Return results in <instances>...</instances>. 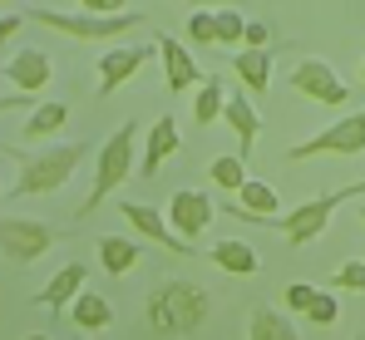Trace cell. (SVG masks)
I'll list each match as a JSON object with an SVG mask.
<instances>
[{
	"label": "cell",
	"mask_w": 365,
	"mask_h": 340,
	"mask_svg": "<svg viewBox=\"0 0 365 340\" xmlns=\"http://www.w3.org/2000/svg\"><path fill=\"white\" fill-rule=\"evenodd\" d=\"M133 158H138V123H119V128L109 133V143L99 148L94 187H89V197L74 207V222H89V212H99V207H104V197H109V192H119L123 182H128Z\"/></svg>",
	"instance_id": "cell-3"
},
{
	"label": "cell",
	"mask_w": 365,
	"mask_h": 340,
	"mask_svg": "<svg viewBox=\"0 0 365 340\" xmlns=\"http://www.w3.org/2000/svg\"><path fill=\"white\" fill-rule=\"evenodd\" d=\"M331 286H336V291H365V257L341 262V272L331 277Z\"/></svg>",
	"instance_id": "cell-28"
},
{
	"label": "cell",
	"mask_w": 365,
	"mask_h": 340,
	"mask_svg": "<svg viewBox=\"0 0 365 340\" xmlns=\"http://www.w3.org/2000/svg\"><path fill=\"white\" fill-rule=\"evenodd\" d=\"M227 128L237 133V143H242V158H252L257 153V138H262V113H257V104L247 99V89H232L227 94Z\"/></svg>",
	"instance_id": "cell-15"
},
{
	"label": "cell",
	"mask_w": 365,
	"mask_h": 340,
	"mask_svg": "<svg viewBox=\"0 0 365 340\" xmlns=\"http://www.w3.org/2000/svg\"><path fill=\"white\" fill-rule=\"evenodd\" d=\"M5 79L20 89V94H40V89H50V79H55V64L45 50H20V55L5 64Z\"/></svg>",
	"instance_id": "cell-13"
},
{
	"label": "cell",
	"mask_w": 365,
	"mask_h": 340,
	"mask_svg": "<svg viewBox=\"0 0 365 340\" xmlns=\"http://www.w3.org/2000/svg\"><path fill=\"white\" fill-rule=\"evenodd\" d=\"M356 158L365 153V109L361 113H346L341 123H331V128H321V133H311L302 143H292L287 148V163H306V158Z\"/></svg>",
	"instance_id": "cell-6"
},
{
	"label": "cell",
	"mask_w": 365,
	"mask_h": 340,
	"mask_svg": "<svg viewBox=\"0 0 365 340\" xmlns=\"http://www.w3.org/2000/svg\"><path fill=\"white\" fill-rule=\"evenodd\" d=\"M212 182H217V187H222V192H242L247 182H252V177H247V158L242 153H222V158H212Z\"/></svg>",
	"instance_id": "cell-24"
},
{
	"label": "cell",
	"mask_w": 365,
	"mask_h": 340,
	"mask_svg": "<svg viewBox=\"0 0 365 340\" xmlns=\"http://www.w3.org/2000/svg\"><path fill=\"white\" fill-rule=\"evenodd\" d=\"M316 291H321V286L292 282V286H287V316H292V311H297V316H306V311H311V301H316Z\"/></svg>",
	"instance_id": "cell-29"
},
{
	"label": "cell",
	"mask_w": 365,
	"mask_h": 340,
	"mask_svg": "<svg viewBox=\"0 0 365 340\" xmlns=\"http://www.w3.org/2000/svg\"><path fill=\"white\" fill-rule=\"evenodd\" d=\"M69 316H74V326H79L84 336H99V331H109V326H114V306H109L99 291H84V296L69 306Z\"/></svg>",
	"instance_id": "cell-18"
},
{
	"label": "cell",
	"mask_w": 365,
	"mask_h": 340,
	"mask_svg": "<svg viewBox=\"0 0 365 340\" xmlns=\"http://www.w3.org/2000/svg\"><path fill=\"white\" fill-rule=\"evenodd\" d=\"M25 104H35V94H20V89H15V94H5V99H0V109L10 113V109H25ZM35 109H40V104H35Z\"/></svg>",
	"instance_id": "cell-31"
},
{
	"label": "cell",
	"mask_w": 365,
	"mask_h": 340,
	"mask_svg": "<svg viewBox=\"0 0 365 340\" xmlns=\"http://www.w3.org/2000/svg\"><path fill=\"white\" fill-rule=\"evenodd\" d=\"M55 227L50 222H30V217H5L0 227V242H5V262H15V267H30V262H40L50 247H55Z\"/></svg>",
	"instance_id": "cell-7"
},
{
	"label": "cell",
	"mask_w": 365,
	"mask_h": 340,
	"mask_svg": "<svg viewBox=\"0 0 365 340\" xmlns=\"http://www.w3.org/2000/svg\"><path fill=\"white\" fill-rule=\"evenodd\" d=\"M99 262H104L109 277H128L143 262V247L133 237H99Z\"/></svg>",
	"instance_id": "cell-19"
},
{
	"label": "cell",
	"mask_w": 365,
	"mask_h": 340,
	"mask_svg": "<svg viewBox=\"0 0 365 340\" xmlns=\"http://www.w3.org/2000/svg\"><path fill=\"white\" fill-rule=\"evenodd\" d=\"M64 118H69V109H64L60 99L40 104V109L30 113V123H25V138H35V143H40V138H55V133L64 128Z\"/></svg>",
	"instance_id": "cell-23"
},
{
	"label": "cell",
	"mask_w": 365,
	"mask_h": 340,
	"mask_svg": "<svg viewBox=\"0 0 365 340\" xmlns=\"http://www.w3.org/2000/svg\"><path fill=\"white\" fill-rule=\"evenodd\" d=\"M119 212H123V222L133 227L138 237H148V242H158V247H168V252H178V257H192V247L168 227V217H163L158 207H143V202H128V197H123Z\"/></svg>",
	"instance_id": "cell-12"
},
{
	"label": "cell",
	"mask_w": 365,
	"mask_h": 340,
	"mask_svg": "<svg viewBox=\"0 0 365 340\" xmlns=\"http://www.w3.org/2000/svg\"><path fill=\"white\" fill-rule=\"evenodd\" d=\"M207 311H212L207 291L192 282H158L148 291V301H143V316H148L153 336H168V340L192 336L207 321Z\"/></svg>",
	"instance_id": "cell-1"
},
{
	"label": "cell",
	"mask_w": 365,
	"mask_h": 340,
	"mask_svg": "<svg viewBox=\"0 0 365 340\" xmlns=\"http://www.w3.org/2000/svg\"><path fill=\"white\" fill-rule=\"evenodd\" d=\"M89 267L84 262H69V267H60L55 277H50V286L45 291H35V306H50V311H64V306H74L84 291H89Z\"/></svg>",
	"instance_id": "cell-14"
},
{
	"label": "cell",
	"mask_w": 365,
	"mask_h": 340,
	"mask_svg": "<svg viewBox=\"0 0 365 340\" xmlns=\"http://www.w3.org/2000/svg\"><path fill=\"white\" fill-rule=\"evenodd\" d=\"M207 257H212V267H222L232 277H257L262 272V257L247 242H217V247H207Z\"/></svg>",
	"instance_id": "cell-21"
},
{
	"label": "cell",
	"mask_w": 365,
	"mask_h": 340,
	"mask_svg": "<svg viewBox=\"0 0 365 340\" xmlns=\"http://www.w3.org/2000/svg\"><path fill=\"white\" fill-rule=\"evenodd\" d=\"M247 336L252 340H302L297 326H292V316L277 311V306H257V311L247 316Z\"/></svg>",
	"instance_id": "cell-20"
},
{
	"label": "cell",
	"mask_w": 365,
	"mask_h": 340,
	"mask_svg": "<svg viewBox=\"0 0 365 340\" xmlns=\"http://www.w3.org/2000/svg\"><path fill=\"white\" fill-rule=\"evenodd\" d=\"M30 340H50V336H30Z\"/></svg>",
	"instance_id": "cell-33"
},
{
	"label": "cell",
	"mask_w": 365,
	"mask_h": 340,
	"mask_svg": "<svg viewBox=\"0 0 365 340\" xmlns=\"http://www.w3.org/2000/svg\"><path fill=\"white\" fill-rule=\"evenodd\" d=\"M346 197H365V182L336 187V192H316V197H306L302 207H287V217H242V222L272 227V232H282V237H287V247H292V252H306V247H311V242L331 227L336 207H341Z\"/></svg>",
	"instance_id": "cell-2"
},
{
	"label": "cell",
	"mask_w": 365,
	"mask_h": 340,
	"mask_svg": "<svg viewBox=\"0 0 365 340\" xmlns=\"http://www.w3.org/2000/svg\"><path fill=\"white\" fill-rule=\"evenodd\" d=\"M178 143H182V138H178V123H173V118L163 113V118H158V123L148 128V148H143L138 177H158V168H163V163H168V158L178 153Z\"/></svg>",
	"instance_id": "cell-16"
},
{
	"label": "cell",
	"mask_w": 365,
	"mask_h": 340,
	"mask_svg": "<svg viewBox=\"0 0 365 340\" xmlns=\"http://www.w3.org/2000/svg\"><path fill=\"white\" fill-rule=\"evenodd\" d=\"M361 79H365V59H361Z\"/></svg>",
	"instance_id": "cell-34"
},
{
	"label": "cell",
	"mask_w": 365,
	"mask_h": 340,
	"mask_svg": "<svg viewBox=\"0 0 365 340\" xmlns=\"http://www.w3.org/2000/svg\"><path fill=\"white\" fill-rule=\"evenodd\" d=\"M267 40H272L267 20H247V50H267Z\"/></svg>",
	"instance_id": "cell-30"
},
{
	"label": "cell",
	"mask_w": 365,
	"mask_h": 340,
	"mask_svg": "<svg viewBox=\"0 0 365 340\" xmlns=\"http://www.w3.org/2000/svg\"><path fill=\"white\" fill-rule=\"evenodd\" d=\"M227 94H232V89H227L217 74H207V84H202V89H197V99H192V118H197L202 128H212V123L227 113Z\"/></svg>",
	"instance_id": "cell-22"
},
{
	"label": "cell",
	"mask_w": 365,
	"mask_h": 340,
	"mask_svg": "<svg viewBox=\"0 0 365 340\" xmlns=\"http://www.w3.org/2000/svg\"><path fill=\"white\" fill-rule=\"evenodd\" d=\"M306 321H311V326H336V321H341V306H336V296H331V291H316V301H311Z\"/></svg>",
	"instance_id": "cell-27"
},
{
	"label": "cell",
	"mask_w": 365,
	"mask_h": 340,
	"mask_svg": "<svg viewBox=\"0 0 365 340\" xmlns=\"http://www.w3.org/2000/svg\"><path fill=\"white\" fill-rule=\"evenodd\" d=\"M217 40H222V45H247L242 10H217Z\"/></svg>",
	"instance_id": "cell-26"
},
{
	"label": "cell",
	"mask_w": 365,
	"mask_h": 340,
	"mask_svg": "<svg viewBox=\"0 0 365 340\" xmlns=\"http://www.w3.org/2000/svg\"><path fill=\"white\" fill-rule=\"evenodd\" d=\"M187 40H192L197 50L222 45V40H217V10H192V15H187Z\"/></svg>",
	"instance_id": "cell-25"
},
{
	"label": "cell",
	"mask_w": 365,
	"mask_h": 340,
	"mask_svg": "<svg viewBox=\"0 0 365 340\" xmlns=\"http://www.w3.org/2000/svg\"><path fill=\"white\" fill-rule=\"evenodd\" d=\"M30 20L35 25H50V30H64V35H74V40H119L128 30H138V25H148V15L143 10H128V15H114V20H104V15H69V10H30Z\"/></svg>",
	"instance_id": "cell-5"
},
{
	"label": "cell",
	"mask_w": 365,
	"mask_h": 340,
	"mask_svg": "<svg viewBox=\"0 0 365 340\" xmlns=\"http://www.w3.org/2000/svg\"><path fill=\"white\" fill-rule=\"evenodd\" d=\"M25 20H30V15H5V20H0V40L10 45V35H15V30H20Z\"/></svg>",
	"instance_id": "cell-32"
},
{
	"label": "cell",
	"mask_w": 365,
	"mask_h": 340,
	"mask_svg": "<svg viewBox=\"0 0 365 340\" xmlns=\"http://www.w3.org/2000/svg\"><path fill=\"white\" fill-rule=\"evenodd\" d=\"M292 89L306 94L311 104H326V109H341V104L351 99V89L341 84V74H336L326 59H302V64L292 69Z\"/></svg>",
	"instance_id": "cell-8"
},
{
	"label": "cell",
	"mask_w": 365,
	"mask_h": 340,
	"mask_svg": "<svg viewBox=\"0 0 365 340\" xmlns=\"http://www.w3.org/2000/svg\"><path fill=\"white\" fill-rule=\"evenodd\" d=\"M79 340H94V336H79Z\"/></svg>",
	"instance_id": "cell-36"
},
{
	"label": "cell",
	"mask_w": 365,
	"mask_h": 340,
	"mask_svg": "<svg viewBox=\"0 0 365 340\" xmlns=\"http://www.w3.org/2000/svg\"><path fill=\"white\" fill-rule=\"evenodd\" d=\"M212 212H217V202L207 192H197V187H178L168 197V222H173V232L182 242H197L207 232V222H212Z\"/></svg>",
	"instance_id": "cell-9"
},
{
	"label": "cell",
	"mask_w": 365,
	"mask_h": 340,
	"mask_svg": "<svg viewBox=\"0 0 365 340\" xmlns=\"http://www.w3.org/2000/svg\"><path fill=\"white\" fill-rule=\"evenodd\" d=\"M361 222H365V207H361Z\"/></svg>",
	"instance_id": "cell-35"
},
{
	"label": "cell",
	"mask_w": 365,
	"mask_h": 340,
	"mask_svg": "<svg viewBox=\"0 0 365 340\" xmlns=\"http://www.w3.org/2000/svg\"><path fill=\"white\" fill-rule=\"evenodd\" d=\"M158 50V45H153ZM153 50H143V45H119V50H104L99 59V99H109V94H119L123 84L153 59Z\"/></svg>",
	"instance_id": "cell-11"
},
{
	"label": "cell",
	"mask_w": 365,
	"mask_h": 340,
	"mask_svg": "<svg viewBox=\"0 0 365 340\" xmlns=\"http://www.w3.org/2000/svg\"><path fill=\"white\" fill-rule=\"evenodd\" d=\"M232 69H237L247 94H267L272 89V50H237Z\"/></svg>",
	"instance_id": "cell-17"
},
{
	"label": "cell",
	"mask_w": 365,
	"mask_h": 340,
	"mask_svg": "<svg viewBox=\"0 0 365 340\" xmlns=\"http://www.w3.org/2000/svg\"><path fill=\"white\" fill-rule=\"evenodd\" d=\"M84 158H89V148H84V143H55L50 153L20 158V177H15L10 197H45V192H60Z\"/></svg>",
	"instance_id": "cell-4"
},
{
	"label": "cell",
	"mask_w": 365,
	"mask_h": 340,
	"mask_svg": "<svg viewBox=\"0 0 365 340\" xmlns=\"http://www.w3.org/2000/svg\"><path fill=\"white\" fill-rule=\"evenodd\" d=\"M158 59H163V79H168V94H197L202 84H207V74H202V64L182 50L178 40L168 35V30H158Z\"/></svg>",
	"instance_id": "cell-10"
}]
</instances>
